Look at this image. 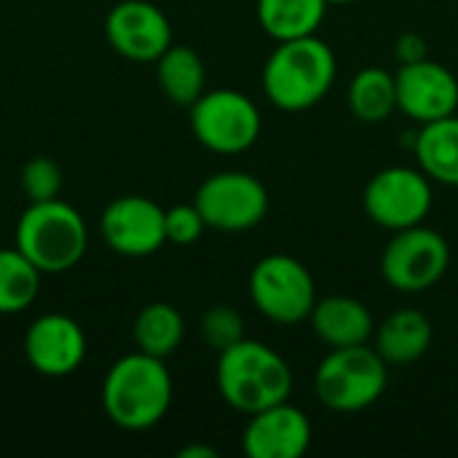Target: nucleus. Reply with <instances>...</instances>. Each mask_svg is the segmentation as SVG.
I'll use <instances>...</instances> for the list:
<instances>
[{
  "label": "nucleus",
  "mask_w": 458,
  "mask_h": 458,
  "mask_svg": "<svg viewBox=\"0 0 458 458\" xmlns=\"http://www.w3.org/2000/svg\"><path fill=\"white\" fill-rule=\"evenodd\" d=\"M177 458H217V451L209 445H188L177 454Z\"/></svg>",
  "instance_id": "obj_28"
},
{
  "label": "nucleus",
  "mask_w": 458,
  "mask_h": 458,
  "mask_svg": "<svg viewBox=\"0 0 458 458\" xmlns=\"http://www.w3.org/2000/svg\"><path fill=\"white\" fill-rule=\"evenodd\" d=\"M110 48L129 62H156L174 40L166 13L150 0H121L105 16Z\"/></svg>",
  "instance_id": "obj_11"
},
{
  "label": "nucleus",
  "mask_w": 458,
  "mask_h": 458,
  "mask_svg": "<svg viewBox=\"0 0 458 458\" xmlns=\"http://www.w3.org/2000/svg\"><path fill=\"white\" fill-rule=\"evenodd\" d=\"M164 215L166 209L148 196H118L99 220L105 244L123 258H148L166 244Z\"/></svg>",
  "instance_id": "obj_12"
},
{
  "label": "nucleus",
  "mask_w": 458,
  "mask_h": 458,
  "mask_svg": "<svg viewBox=\"0 0 458 458\" xmlns=\"http://www.w3.org/2000/svg\"><path fill=\"white\" fill-rule=\"evenodd\" d=\"M311 421L290 400L250 416L242 448L250 458H301L311 448Z\"/></svg>",
  "instance_id": "obj_15"
},
{
  "label": "nucleus",
  "mask_w": 458,
  "mask_h": 458,
  "mask_svg": "<svg viewBox=\"0 0 458 458\" xmlns=\"http://www.w3.org/2000/svg\"><path fill=\"white\" fill-rule=\"evenodd\" d=\"M21 191L30 201L59 199L62 191V166L48 156H35L21 169Z\"/></svg>",
  "instance_id": "obj_25"
},
{
  "label": "nucleus",
  "mask_w": 458,
  "mask_h": 458,
  "mask_svg": "<svg viewBox=\"0 0 458 458\" xmlns=\"http://www.w3.org/2000/svg\"><path fill=\"white\" fill-rule=\"evenodd\" d=\"M451 266V247L435 228L413 225L394 231L381 252L384 282L405 295L432 290Z\"/></svg>",
  "instance_id": "obj_8"
},
{
  "label": "nucleus",
  "mask_w": 458,
  "mask_h": 458,
  "mask_svg": "<svg viewBox=\"0 0 458 458\" xmlns=\"http://www.w3.org/2000/svg\"><path fill=\"white\" fill-rule=\"evenodd\" d=\"M250 301L274 325H301L317 306V282L293 255H266L250 271Z\"/></svg>",
  "instance_id": "obj_6"
},
{
  "label": "nucleus",
  "mask_w": 458,
  "mask_h": 458,
  "mask_svg": "<svg viewBox=\"0 0 458 458\" xmlns=\"http://www.w3.org/2000/svg\"><path fill=\"white\" fill-rule=\"evenodd\" d=\"M386 386L389 365L368 344L330 349L314 373V392L333 413H360L376 405Z\"/></svg>",
  "instance_id": "obj_5"
},
{
  "label": "nucleus",
  "mask_w": 458,
  "mask_h": 458,
  "mask_svg": "<svg viewBox=\"0 0 458 458\" xmlns=\"http://www.w3.org/2000/svg\"><path fill=\"white\" fill-rule=\"evenodd\" d=\"M432 185L435 182L416 166H386L365 185V215L392 233L421 225L435 204Z\"/></svg>",
  "instance_id": "obj_9"
},
{
  "label": "nucleus",
  "mask_w": 458,
  "mask_h": 458,
  "mask_svg": "<svg viewBox=\"0 0 458 458\" xmlns=\"http://www.w3.org/2000/svg\"><path fill=\"white\" fill-rule=\"evenodd\" d=\"M215 381L223 403L244 416L290 400L295 386L287 360L276 349L252 338H242L217 354Z\"/></svg>",
  "instance_id": "obj_3"
},
{
  "label": "nucleus",
  "mask_w": 458,
  "mask_h": 458,
  "mask_svg": "<svg viewBox=\"0 0 458 458\" xmlns=\"http://www.w3.org/2000/svg\"><path fill=\"white\" fill-rule=\"evenodd\" d=\"M164 228H166L169 244L191 247L201 239V233L207 231V223L196 204H174L164 215Z\"/></svg>",
  "instance_id": "obj_26"
},
{
  "label": "nucleus",
  "mask_w": 458,
  "mask_h": 458,
  "mask_svg": "<svg viewBox=\"0 0 458 458\" xmlns=\"http://www.w3.org/2000/svg\"><path fill=\"white\" fill-rule=\"evenodd\" d=\"M419 169L437 185L458 188V115L429 121L416 131Z\"/></svg>",
  "instance_id": "obj_18"
},
{
  "label": "nucleus",
  "mask_w": 458,
  "mask_h": 458,
  "mask_svg": "<svg viewBox=\"0 0 458 458\" xmlns=\"http://www.w3.org/2000/svg\"><path fill=\"white\" fill-rule=\"evenodd\" d=\"M199 335L220 354L244 338V319L233 306H212L199 319Z\"/></svg>",
  "instance_id": "obj_24"
},
{
  "label": "nucleus",
  "mask_w": 458,
  "mask_h": 458,
  "mask_svg": "<svg viewBox=\"0 0 458 458\" xmlns=\"http://www.w3.org/2000/svg\"><path fill=\"white\" fill-rule=\"evenodd\" d=\"M314 335L327 349H346L368 344L376 333V319L370 309L352 295H330L317 301L309 317Z\"/></svg>",
  "instance_id": "obj_16"
},
{
  "label": "nucleus",
  "mask_w": 458,
  "mask_h": 458,
  "mask_svg": "<svg viewBox=\"0 0 458 458\" xmlns=\"http://www.w3.org/2000/svg\"><path fill=\"white\" fill-rule=\"evenodd\" d=\"M193 204L199 207L207 228L223 233H242L258 228L266 220L268 191L255 174L225 169L209 174L199 185Z\"/></svg>",
  "instance_id": "obj_10"
},
{
  "label": "nucleus",
  "mask_w": 458,
  "mask_h": 458,
  "mask_svg": "<svg viewBox=\"0 0 458 458\" xmlns=\"http://www.w3.org/2000/svg\"><path fill=\"white\" fill-rule=\"evenodd\" d=\"M327 0H258V21L276 43L317 35L327 16Z\"/></svg>",
  "instance_id": "obj_20"
},
{
  "label": "nucleus",
  "mask_w": 458,
  "mask_h": 458,
  "mask_svg": "<svg viewBox=\"0 0 458 458\" xmlns=\"http://www.w3.org/2000/svg\"><path fill=\"white\" fill-rule=\"evenodd\" d=\"M188 110L193 137L217 156L247 153L263 131L260 107L236 89L204 91Z\"/></svg>",
  "instance_id": "obj_7"
},
{
  "label": "nucleus",
  "mask_w": 458,
  "mask_h": 458,
  "mask_svg": "<svg viewBox=\"0 0 458 458\" xmlns=\"http://www.w3.org/2000/svg\"><path fill=\"white\" fill-rule=\"evenodd\" d=\"M373 338V349L386 360V365H413L429 352L435 327L424 311L397 309L376 327Z\"/></svg>",
  "instance_id": "obj_17"
},
{
  "label": "nucleus",
  "mask_w": 458,
  "mask_h": 458,
  "mask_svg": "<svg viewBox=\"0 0 458 458\" xmlns=\"http://www.w3.org/2000/svg\"><path fill=\"white\" fill-rule=\"evenodd\" d=\"M394 54H397V62H400V64H411V62L427 59L429 46H427V40H424L419 32H403V35L394 40Z\"/></svg>",
  "instance_id": "obj_27"
},
{
  "label": "nucleus",
  "mask_w": 458,
  "mask_h": 458,
  "mask_svg": "<svg viewBox=\"0 0 458 458\" xmlns=\"http://www.w3.org/2000/svg\"><path fill=\"white\" fill-rule=\"evenodd\" d=\"M330 5H349V3H357V0H327Z\"/></svg>",
  "instance_id": "obj_29"
},
{
  "label": "nucleus",
  "mask_w": 458,
  "mask_h": 458,
  "mask_svg": "<svg viewBox=\"0 0 458 458\" xmlns=\"http://www.w3.org/2000/svg\"><path fill=\"white\" fill-rule=\"evenodd\" d=\"M13 247L40 274H64L83 260L89 228L81 212L62 199L30 201L16 223Z\"/></svg>",
  "instance_id": "obj_4"
},
{
  "label": "nucleus",
  "mask_w": 458,
  "mask_h": 458,
  "mask_svg": "<svg viewBox=\"0 0 458 458\" xmlns=\"http://www.w3.org/2000/svg\"><path fill=\"white\" fill-rule=\"evenodd\" d=\"M394 86L397 110L419 126L456 115L458 78L445 64L432 62L429 56L411 64H400V70L394 72Z\"/></svg>",
  "instance_id": "obj_13"
},
{
  "label": "nucleus",
  "mask_w": 458,
  "mask_h": 458,
  "mask_svg": "<svg viewBox=\"0 0 458 458\" xmlns=\"http://www.w3.org/2000/svg\"><path fill=\"white\" fill-rule=\"evenodd\" d=\"M156 78H158L161 94L180 107H191L207 91L204 59L191 46L172 43L156 59Z\"/></svg>",
  "instance_id": "obj_19"
},
{
  "label": "nucleus",
  "mask_w": 458,
  "mask_h": 458,
  "mask_svg": "<svg viewBox=\"0 0 458 458\" xmlns=\"http://www.w3.org/2000/svg\"><path fill=\"white\" fill-rule=\"evenodd\" d=\"M185 338V319L172 303H148L134 319V344L137 352L166 360L172 357Z\"/></svg>",
  "instance_id": "obj_22"
},
{
  "label": "nucleus",
  "mask_w": 458,
  "mask_h": 458,
  "mask_svg": "<svg viewBox=\"0 0 458 458\" xmlns=\"http://www.w3.org/2000/svg\"><path fill=\"white\" fill-rule=\"evenodd\" d=\"M174 394L166 360L134 352L113 362L102 381V408L126 432L153 429L169 413Z\"/></svg>",
  "instance_id": "obj_1"
},
{
  "label": "nucleus",
  "mask_w": 458,
  "mask_h": 458,
  "mask_svg": "<svg viewBox=\"0 0 458 458\" xmlns=\"http://www.w3.org/2000/svg\"><path fill=\"white\" fill-rule=\"evenodd\" d=\"M24 357L46 378L72 376L86 360V333L67 314H40L24 333Z\"/></svg>",
  "instance_id": "obj_14"
},
{
  "label": "nucleus",
  "mask_w": 458,
  "mask_h": 458,
  "mask_svg": "<svg viewBox=\"0 0 458 458\" xmlns=\"http://www.w3.org/2000/svg\"><path fill=\"white\" fill-rule=\"evenodd\" d=\"M349 110L362 123H384L397 110V86L394 72L386 67H362L346 94Z\"/></svg>",
  "instance_id": "obj_21"
},
{
  "label": "nucleus",
  "mask_w": 458,
  "mask_h": 458,
  "mask_svg": "<svg viewBox=\"0 0 458 458\" xmlns=\"http://www.w3.org/2000/svg\"><path fill=\"white\" fill-rule=\"evenodd\" d=\"M40 276L16 247L0 250V314L11 317L30 309L40 293Z\"/></svg>",
  "instance_id": "obj_23"
},
{
  "label": "nucleus",
  "mask_w": 458,
  "mask_h": 458,
  "mask_svg": "<svg viewBox=\"0 0 458 458\" xmlns=\"http://www.w3.org/2000/svg\"><path fill=\"white\" fill-rule=\"evenodd\" d=\"M338 78L335 51L319 38L282 40L263 64V91L274 107L301 113L319 105Z\"/></svg>",
  "instance_id": "obj_2"
}]
</instances>
